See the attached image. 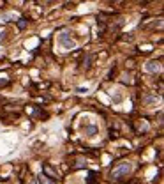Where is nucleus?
Segmentation results:
<instances>
[{"label": "nucleus", "instance_id": "nucleus-7", "mask_svg": "<svg viewBox=\"0 0 164 184\" xmlns=\"http://www.w3.org/2000/svg\"><path fill=\"white\" fill-rule=\"evenodd\" d=\"M85 134H88V136H95V134H97V127L95 126H86L85 127Z\"/></svg>", "mask_w": 164, "mask_h": 184}, {"label": "nucleus", "instance_id": "nucleus-11", "mask_svg": "<svg viewBox=\"0 0 164 184\" xmlns=\"http://www.w3.org/2000/svg\"><path fill=\"white\" fill-rule=\"evenodd\" d=\"M48 2H53V0H48Z\"/></svg>", "mask_w": 164, "mask_h": 184}, {"label": "nucleus", "instance_id": "nucleus-2", "mask_svg": "<svg viewBox=\"0 0 164 184\" xmlns=\"http://www.w3.org/2000/svg\"><path fill=\"white\" fill-rule=\"evenodd\" d=\"M58 42H60V44H62L65 50L76 48V41L71 37V34H69V32H62V34L58 35Z\"/></svg>", "mask_w": 164, "mask_h": 184}, {"label": "nucleus", "instance_id": "nucleus-9", "mask_svg": "<svg viewBox=\"0 0 164 184\" xmlns=\"http://www.w3.org/2000/svg\"><path fill=\"white\" fill-rule=\"evenodd\" d=\"M95 177H97V172H90V174H88V179H86V182H93Z\"/></svg>", "mask_w": 164, "mask_h": 184}, {"label": "nucleus", "instance_id": "nucleus-4", "mask_svg": "<svg viewBox=\"0 0 164 184\" xmlns=\"http://www.w3.org/2000/svg\"><path fill=\"white\" fill-rule=\"evenodd\" d=\"M43 172L46 174V177H50V181H58L57 172H55V170L51 168L50 165H46V163H44V165H43Z\"/></svg>", "mask_w": 164, "mask_h": 184}, {"label": "nucleus", "instance_id": "nucleus-10", "mask_svg": "<svg viewBox=\"0 0 164 184\" xmlns=\"http://www.w3.org/2000/svg\"><path fill=\"white\" fill-rule=\"evenodd\" d=\"M14 14H2V20H14Z\"/></svg>", "mask_w": 164, "mask_h": 184}, {"label": "nucleus", "instance_id": "nucleus-5", "mask_svg": "<svg viewBox=\"0 0 164 184\" xmlns=\"http://www.w3.org/2000/svg\"><path fill=\"white\" fill-rule=\"evenodd\" d=\"M90 66H92V55H85V58H83V62H81V67L85 71L90 69Z\"/></svg>", "mask_w": 164, "mask_h": 184}, {"label": "nucleus", "instance_id": "nucleus-1", "mask_svg": "<svg viewBox=\"0 0 164 184\" xmlns=\"http://www.w3.org/2000/svg\"><path fill=\"white\" fill-rule=\"evenodd\" d=\"M131 170H132L131 163H120V165H116V166L111 170V181H115V182L124 181V179L131 174Z\"/></svg>", "mask_w": 164, "mask_h": 184}, {"label": "nucleus", "instance_id": "nucleus-6", "mask_svg": "<svg viewBox=\"0 0 164 184\" xmlns=\"http://www.w3.org/2000/svg\"><path fill=\"white\" fill-rule=\"evenodd\" d=\"M143 101H145V105L147 106H152V105H155L157 103V96H145Z\"/></svg>", "mask_w": 164, "mask_h": 184}, {"label": "nucleus", "instance_id": "nucleus-8", "mask_svg": "<svg viewBox=\"0 0 164 184\" xmlns=\"http://www.w3.org/2000/svg\"><path fill=\"white\" fill-rule=\"evenodd\" d=\"M27 25H29V21L25 20V18H20V20H18V28H20V30L27 28Z\"/></svg>", "mask_w": 164, "mask_h": 184}, {"label": "nucleus", "instance_id": "nucleus-3", "mask_svg": "<svg viewBox=\"0 0 164 184\" xmlns=\"http://www.w3.org/2000/svg\"><path fill=\"white\" fill-rule=\"evenodd\" d=\"M145 69L148 71V73H159L161 71V64H159V60H150V62H147V66H145Z\"/></svg>", "mask_w": 164, "mask_h": 184}]
</instances>
